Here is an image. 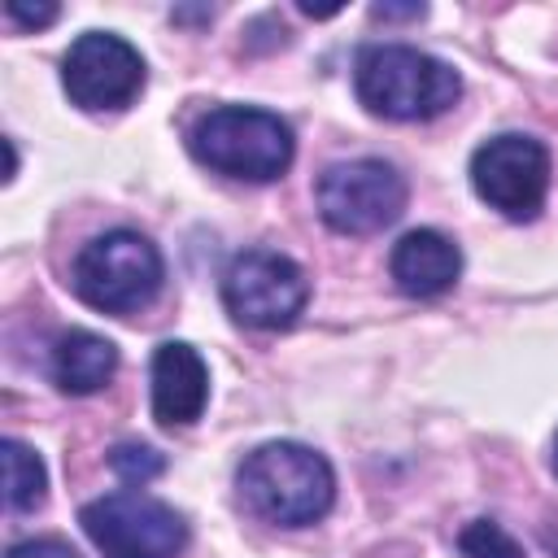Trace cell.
I'll use <instances>...</instances> for the list:
<instances>
[{
    "label": "cell",
    "mask_w": 558,
    "mask_h": 558,
    "mask_svg": "<svg viewBox=\"0 0 558 558\" xmlns=\"http://www.w3.org/2000/svg\"><path fill=\"white\" fill-rule=\"evenodd\" d=\"M235 488L257 519L279 527L318 523L336 501L331 462L301 440H266L253 453H244Z\"/></svg>",
    "instance_id": "obj_1"
},
{
    "label": "cell",
    "mask_w": 558,
    "mask_h": 558,
    "mask_svg": "<svg viewBox=\"0 0 558 558\" xmlns=\"http://www.w3.org/2000/svg\"><path fill=\"white\" fill-rule=\"evenodd\" d=\"M357 100L388 122H427L453 109L462 96V78L449 61L410 48V44H371L353 65Z\"/></svg>",
    "instance_id": "obj_2"
},
{
    "label": "cell",
    "mask_w": 558,
    "mask_h": 558,
    "mask_svg": "<svg viewBox=\"0 0 558 558\" xmlns=\"http://www.w3.org/2000/svg\"><path fill=\"white\" fill-rule=\"evenodd\" d=\"M61 83L65 96L87 113L126 109L144 87V57L113 31H87L70 44Z\"/></svg>",
    "instance_id": "obj_9"
},
{
    "label": "cell",
    "mask_w": 558,
    "mask_h": 558,
    "mask_svg": "<svg viewBox=\"0 0 558 558\" xmlns=\"http://www.w3.org/2000/svg\"><path fill=\"white\" fill-rule=\"evenodd\" d=\"M371 13H375V17H423L427 9H423V4H405V9H392V4H375Z\"/></svg>",
    "instance_id": "obj_18"
},
{
    "label": "cell",
    "mask_w": 558,
    "mask_h": 558,
    "mask_svg": "<svg viewBox=\"0 0 558 558\" xmlns=\"http://www.w3.org/2000/svg\"><path fill=\"white\" fill-rule=\"evenodd\" d=\"M310 301L305 270L275 248H244L222 270V305L235 323L257 331H283Z\"/></svg>",
    "instance_id": "obj_5"
},
{
    "label": "cell",
    "mask_w": 558,
    "mask_h": 558,
    "mask_svg": "<svg viewBox=\"0 0 558 558\" xmlns=\"http://www.w3.org/2000/svg\"><path fill=\"white\" fill-rule=\"evenodd\" d=\"M166 262L157 244L131 227L87 240L74 257V292L105 314H135L161 292Z\"/></svg>",
    "instance_id": "obj_4"
},
{
    "label": "cell",
    "mask_w": 558,
    "mask_h": 558,
    "mask_svg": "<svg viewBox=\"0 0 558 558\" xmlns=\"http://www.w3.org/2000/svg\"><path fill=\"white\" fill-rule=\"evenodd\" d=\"M44 493H48V471H44L39 453L9 436L4 440V497H9V510H17V514L39 510Z\"/></svg>",
    "instance_id": "obj_13"
},
{
    "label": "cell",
    "mask_w": 558,
    "mask_h": 558,
    "mask_svg": "<svg viewBox=\"0 0 558 558\" xmlns=\"http://www.w3.org/2000/svg\"><path fill=\"white\" fill-rule=\"evenodd\" d=\"M458 549H462L466 558H523V545H519L501 523H493V519L466 523L462 536H458Z\"/></svg>",
    "instance_id": "obj_14"
},
{
    "label": "cell",
    "mask_w": 558,
    "mask_h": 558,
    "mask_svg": "<svg viewBox=\"0 0 558 558\" xmlns=\"http://www.w3.org/2000/svg\"><path fill=\"white\" fill-rule=\"evenodd\" d=\"M113 371H118V344L96 331H83V327L61 331L48 353V375L70 397H87V392L105 388L113 379Z\"/></svg>",
    "instance_id": "obj_12"
},
{
    "label": "cell",
    "mask_w": 558,
    "mask_h": 558,
    "mask_svg": "<svg viewBox=\"0 0 558 558\" xmlns=\"http://www.w3.org/2000/svg\"><path fill=\"white\" fill-rule=\"evenodd\" d=\"M4 13H9V22H17V26H26V31H39V26H48V22H57V4H26V0H9L4 4Z\"/></svg>",
    "instance_id": "obj_16"
},
{
    "label": "cell",
    "mask_w": 558,
    "mask_h": 558,
    "mask_svg": "<svg viewBox=\"0 0 558 558\" xmlns=\"http://www.w3.org/2000/svg\"><path fill=\"white\" fill-rule=\"evenodd\" d=\"M187 148L201 166L244 179V183H270L292 166L296 140L292 126L257 105H218L201 113L187 131Z\"/></svg>",
    "instance_id": "obj_3"
},
{
    "label": "cell",
    "mask_w": 558,
    "mask_h": 558,
    "mask_svg": "<svg viewBox=\"0 0 558 558\" xmlns=\"http://www.w3.org/2000/svg\"><path fill=\"white\" fill-rule=\"evenodd\" d=\"M471 187L510 222H532L549 192V153L532 135H493L471 153Z\"/></svg>",
    "instance_id": "obj_8"
},
{
    "label": "cell",
    "mask_w": 558,
    "mask_h": 558,
    "mask_svg": "<svg viewBox=\"0 0 558 558\" xmlns=\"http://www.w3.org/2000/svg\"><path fill=\"white\" fill-rule=\"evenodd\" d=\"M109 466H113V475L126 480V484H148V480H157V475L166 471V458H161L153 445L122 440V445L109 453Z\"/></svg>",
    "instance_id": "obj_15"
},
{
    "label": "cell",
    "mask_w": 558,
    "mask_h": 558,
    "mask_svg": "<svg viewBox=\"0 0 558 558\" xmlns=\"http://www.w3.org/2000/svg\"><path fill=\"white\" fill-rule=\"evenodd\" d=\"M318 214L340 235H371L401 218L405 209V179L397 166L379 157H353L336 161L318 174Z\"/></svg>",
    "instance_id": "obj_7"
},
{
    "label": "cell",
    "mask_w": 558,
    "mask_h": 558,
    "mask_svg": "<svg viewBox=\"0 0 558 558\" xmlns=\"http://www.w3.org/2000/svg\"><path fill=\"white\" fill-rule=\"evenodd\" d=\"M9 558H78V549L65 545V541H57V536H35V541L13 545Z\"/></svg>",
    "instance_id": "obj_17"
},
{
    "label": "cell",
    "mask_w": 558,
    "mask_h": 558,
    "mask_svg": "<svg viewBox=\"0 0 558 558\" xmlns=\"http://www.w3.org/2000/svg\"><path fill=\"white\" fill-rule=\"evenodd\" d=\"M209 401V366L187 340H166L153 353V414L161 427H187Z\"/></svg>",
    "instance_id": "obj_10"
},
{
    "label": "cell",
    "mask_w": 558,
    "mask_h": 558,
    "mask_svg": "<svg viewBox=\"0 0 558 558\" xmlns=\"http://www.w3.org/2000/svg\"><path fill=\"white\" fill-rule=\"evenodd\" d=\"M388 270H392V283L414 296V301H427V296H440L458 283L462 275V253L458 244L445 235V231H432V227H418V231H405L397 244H392V257H388Z\"/></svg>",
    "instance_id": "obj_11"
},
{
    "label": "cell",
    "mask_w": 558,
    "mask_h": 558,
    "mask_svg": "<svg viewBox=\"0 0 558 558\" xmlns=\"http://www.w3.org/2000/svg\"><path fill=\"white\" fill-rule=\"evenodd\" d=\"M554 475H558V436H554Z\"/></svg>",
    "instance_id": "obj_19"
},
{
    "label": "cell",
    "mask_w": 558,
    "mask_h": 558,
    "mask_svg": "<svg viewBox=\"0 0 558 558\" xmlns=\"http://www.w3.org/2000/svg\"><path fill=\"white\" fill-rule=\"evenodd\" d=\"M83 532L105 558H179L187 523L174 506L148 493H109L83 506Z\"/></svg>",
    "instance_id": "obj_6"
}]
</instances>
